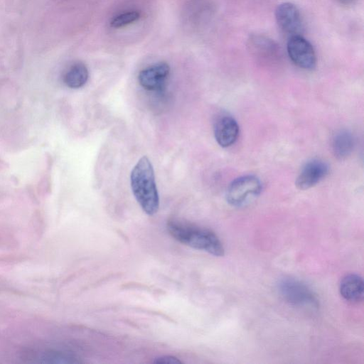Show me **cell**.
I'll return each instance as SVG.
<instances>
[{"label": "cell", "instance_id": "1", "mask_svg": "<svg viewBox=\"0 0 364 364\" xmlns=\"http://www.w3.org/2000/svg\"><path fill=\"white\" fill-rule=\"evenodd\" d=\"M133 194L142 210L149 215L157 213L159 197L152 164L146 156L141 157L130 176Z\"/></svg>", "mask_w": 364, "mask_h": 364}, {"label": "cell", "instance_id": "2", "mask_svg": "<svg viewBox=\"0 0 364 364\" xmlns=\"http://www.w3.org/2000/svg\"><path fill=\"white\" fill-rule=\"evenodd\" d=\"M167 229L173 237L184 245L215 256L224 255L222 242L210 230L175 220L168 222Z\"/></svg>", "mask_w": 364, "mask_h": 364}, {"label": "cell", "instance_id": "3", "mask_svg": "<svg viewBox=\"0 0 364 364\" xmlns=\"http://www.w3.org/2000/svg\"><path fill=\"white\" fill-rule=\"evenodd\" d=\"M262 191L259 179L253 175L240 176L229 185L226 192L228 203L235 207H240L257 197Z\"/></svg>", "mask_w": 364, "mask_h": 364}, {"label": "cell", "instance_id": "4", "mask_svg": "<svg viewBox=\"0 0 364 364\" xmlns=\"http://www.w3.org/2000/svg\"><path fill=\"white\" fill-rule=\"evenodd\" d=\"M279 291L289 304L298 306H315L317 301L312 291L304 284L294 279H282L279 284Z\"/></svg>", "mask_w": 364, "mask_h": 364}, {"label": "cell", "instance_id": "5", "mask_svg": "<svg viewBox=\"0 0 364 364\" xmlns=\"http://www.w3.org/2000/svg\"><path fill=\"white\" fill-rule=\"evenodd\" d=\"M287 50L291 61L300 68L312 70L316 65V55L311 43L301 35L291 36Z\"/></svg>", "mask_w": 364, "mask_h": 364}, {"label": "cell", "instance_id": "6", "mask_svg": "<svg viewBox=\"0 0 364 364\" xmlns=\"http://www.w3.org/2000/svg\"><path fill=\"white\" fill-rule=\"evenodd\" d=\"M275 19L279 28L291 36L301 35L303 29L299 10L292 3L284 2L279 4L274 13Z\"/></svg>", "mask_w": 364, "mask_h": 364}, {"label": "cell", "instance_id": "7", "mask_svg": "<svg viewBox=\"0 0 364 364\" xmlns=\"http://www.w3.org/2000/svg\"><path fill=\"white\" fill-rule=\"evenodd\" d=\"M328 172V164L321 159H314L301 168L296 179V186L300 190L309 189L320 182Z\"/></svg>", "mask_w": 364, "mask_h": 364}, {"label": "cell", "instance_id": "8", "mask_svg": "<svg viewBox=\"0 0 364 364\" xmlns=\"http://www.w3.org/2000/svg\"><path fill=\"white\" fill-rule=\"evenodd\" d=\"M170 68L168 63L160 62L140 71L139 82L142 87L149 91L161 90L168 77Z\"/></svg>", "mask_w": 364, "mask_h": 364}, {"label": "cell", "instance_id": "9", "mask_svg": "<svg viewBox=\"0 0 364 364\" xmlns=\"http://www.w3.org/2000/svg\"><path fill=\"white\" fill-rule=\"evenodd\" d=\"M214 136L222 147L232 146L239 135V126L232 116L223 114L217 117L213 127Z\"/></svg>", "mask_w": 364, "mask_h": 364}, {"label": "cell", "instance_id": "10", "mask_svg": "<svg viewBox=\"0 0 364 364\" xmlns=\"http://www.w3.org/2000/svg\"><path fill=\"white\" fill-rule=\"evenodd\" d=\"M247 48L256 56L263 58H275L280 54L277 42L263 35H252L247 40Z\"/></svg>", "mask_w": 364, "mask_h": 364}, {"label": "cell", "instance_id": "11", "mask_svg": "<svg viewBox=\"0 0 364 364\" xmlns=\"http://www.w3.org/2000/svg\"><path fill=\"white\" fill-rule=\"evenodd\" d=\"M339 291L348 301L354 303L362 301L364 295L363 278L357 274H346L341 280Z\"/></svg>", "mask_w": 364, "mask_h": 364}, {"label": "cell", "instance_id": "12", "mask_svg": "<svg viewBox=\"0 0 364 364\" xmlns=\"http://www.w3.org/2000/svg\"><path fill=\"white\" fill-rule=\"evenodd\" d=\"M355 139L351 132L346 129L338 131L332 138L331 147L334 156L343 159L352 153Z\"/></svg>", "mask_w": 364, "mask_h": 364}, {"label": "cell", "instance_id": "13", "mask_svg": "<svg viewBox=\"0 0 364 364\" xmlns=\"http://www.w3.org/2000/svg\"><path fill=\"white\" fill-rule=\"evenodd\" d=\"M89 72L86 65L80 62L73 64L63 76L65 84L70 88L82 87L87 81Z\"/></svg>", "mask_w": 364, "mask_h": 364}, {"label": "cell", "instance_id": "14", "mask_svg": "<svg viewBox=\"0 0 364 364\" xmlns=\"http://www.w3.org/2000/svg\"><path fill=\"white\" fill-rule=\"evenodd\" d=\"M140 18V14L136 11H130L119 14L110 21L112 28H120L136 21Z\"/></svg>", "mask_w": 364, "mask_h": 364}, {"label": "cell", "instance_id": "15", "mask_svg": "<svg viewBox=\"0 0 364 364\" xmlns=\"http://www.w3.org/2000/svg\"><path fill=\"white\" fill-rule=\"evenodd\" d=\"M154 363L160 364H178L181 363V361L175 356L164 355L156 358Z\"/></svg>", "mask_w": 364, "mask_h": 364}, {"label": "cell", "instance_id": "16", "mask_svg": "<svg viewBox=\"0 0 364 364\" xmlns=\"http://www.w3.org/2000/svg\"><path fill=\"white\" fill-rule=\"evenodd\" d=\"M341 4L343 5H351L353 4L356 0H338Z\"/></svg>", "mask_w": 364, "mask_h": 364}]
</instances>
